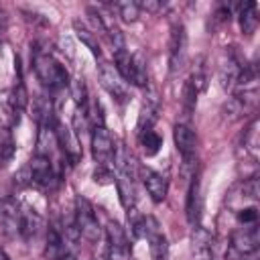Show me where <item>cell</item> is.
Returning <instances> with one entry per match:
<instances>
[{
	"label": "cell",
	"instance_id": "6da1fadb",
	"mask_svg": "<svg viewBox=\"0 0 260 260\" xmlns=\"http://www.w3.org/2000/svg\"><path fill=\"white\" fill-rule=\"evenodd\" d=\"M32 67L37 77L41 79V83L51 89V91H59L63 87L69 85V73L65 69V65H61L51 53L47 51H37L35 59H32Z\"/></svg>",
	"mask_w": 260,
	"mask_h": 260
},
{
	"label": "cell",
	"instance_id": "7a4b0ae2",
	"mask_svg": "<svg viewBox=\"0 0 260 260\" xmlns=\"http://www.w3.org/2000/svg\"><path fill=\"white\" fill-rule=\"evenodd\" d=\"M75 223H77V230L79 234L89 240V242H95L100 240L102 236V228H100V221L95 217V211L91 207V203L83 197V195H77L75 197Z\"/></svg>",
	"mask_w": 260,
	"mask_h": 260
},
{
	"label": "cell",
	"instance_id": "3957f363",
	"mask_svg": "<svg viewBox=\"0 0 260 260\" xmlns=\"http://www.w3.org/2000/svg\"><path fill=\"white\" fill-rule=\"evenodd\" d=\"M91 156L100 167H110L114 160V140L106 124L91 128Z\"/></svg>",
	"mask_w": 260,
	"mask_h": 260
},
{
	"label": "cell",
	"instance_id": "277c9868",
	"mask_svg": "<svg viewBox=\"0 0 260 260\" xmlns=\"http://www.w3.org/2000/svg\"><path fill=\"white\" fill-rule=\"evenodd\" d=\"M28 173H30V183L43 187V189H53L57 183V175L53 169V162L47 154H35L28 162Z\"/></svg>",
	"mask_w": 260,
	"mask_h": 260
},
{
	"label": "cell",
	"instance_id": "5b68a950",
	"mask_svg": "<svg viewBox=\"0 0 260 260\" xmlns=\"http://www.w3.org/2000/svg\"><path fill=\"white\" fill-rule=\"evenodd\" d=\"M100 83H102V87L112 95V100H116L118 104L128 102V87H126V81L120 77V73L116 71L114 65H110V63H102V65H100Z\"/></svg>",
	"mask_w": 260,
	"mask_h": 260
},
{
	"label": "cell",
	"instance_id": "8992f818",
	"mask_svg": "<svg viewBox=\"0 0 260 260\" xmlns=\"http://www.w3.org/2000/svg\"><path fill=\"white\" fill-rule=\"evenodd\" d=\"M106 232H108V256H110V260H130V242L126 238L124 228L116 219H110Z\"/></svg>",
	"mask_w": 260,
	"mask_h": 260
},
{
	"label": "cell",
	"instance_id": "52a82bcc",
	"mask_svg": "<svg viewBox=\"0 0 260 260\" xmlns=\"http://www.w3.org/2000/svg\"><path fill=\"white\" fill-rule=\"evenodd\" d=\"M173 140H175V146L185 160V167L195 169V148H197L195 132L185 124H177L173 128Z\"/></svg>",
	"mask_w": 260,
	"mask_h": 260
},
{
	"label": "cell",
	"instance_id": "ba28073f",
	"mask_svg": "<svg viewBox=\"0 0 260 260\" xmlns=\"http://www.w3.org/2000/svg\"><path fill=\"white\" fill-rule=\"evenodd\" d=\"M144 238L148 240L152 260H169V244L154 217H144Z\"/></svg>",
	"mask_w": 260,
	"mask_h": 260
},
{
	"label": "cell",
	"instance_id": "9c48e42d",
	"mask_svg": "<svg viewBox=\"0 0 260 260\" xmlns=\"http://www.w3.org/2000/svg\"><path fill=\"white\" fill-rule=\"evenodd\" d=\"M20 228V205L12 197L0 199V234L4 238H14Z\"/></svg>",
	"mask_w": 260,
	"mask_h": 260
},
{
	"label": "cell",
	"instance_id": "30bf717a",
	"mask_svg": "<svg viewBox=\"0 0 260 260\" xmlns=\"http://www.w3.org/2000/svg\"><path fill=\"white\" fill-rule=\"evenodd\" d=\"M55 140L61 146L63 156L69 160V165H77L81 158V146H79V140L73 134V130L57 122L55 124Z\"/></svg>",
	"mask_w": 260,
	"mask_h": 260
},
{
	"label": "cell",
	"instance_id": "8fae6325",
	"mask_svg": "<svg viewBox=\"0 0 260 260\" xmlns=\"http://www.w3.org/2000/svg\"><path fill=\"white\" fill-rule=\"evenodd\" d=\"M260 244V234L256 225H248V228H240L232 234V250L240 256H248L254 254L258 250Z\"/></svg>",
	"mask_w": 260,
	"mask_h": 260
},
{
	"label": "cell",
	"instance_id": "7c38bea8",
	"mask_svg": "<svg viewBox=\"0 0 260 260\" xmlns=\"http://www.w3.org/2000/svg\"><path fill=\"white\" fill-rule=\"evenodd\" d=\"M140 177H142V183H144V187H146L150 199H152L154 203H162L165 197H167V191H169L167 179H165L160 173H156V171H152V169H148V167H142V169H140Z\"/></svg>",
	"mask_w": 260,
	"mask_h": 260
},
{
	"label": "cell",
	"instance_id": "4fadbf2b",
	"mask_svg": "<svg viewBox=\"0 0 260 260\" xmlns=\"http://www.w3.org/2000/svg\"><path fill=\"white\" fill-rule=\"evenodd\" d=\"M43 230V217L28 205L20 207V228H18V234L30 242V240H37V236L41 234Z\"/></svg>",
	"mask_w": 260,
	"mask_h": 260
},
{
	"label": "cell",
	"instance_id": "5bb4252c",
	"mask_svg": "<svg viewBox=\"0 0 260 260\" xmlns=\"http://www.w3.org/2000/svg\"><path fill=\"white\" fill-rule=\"evenodd\" d=\"M185 49H187L185 28H183V24H177V26L173 28V35H171V49H169V55H171V71H173V73L183 67V63H185V53H187Z\"/></svg>",
	"mask_w": 260,
	"mask_h": 260
},
{
	"label": "cell",
	"instance_id": "9a60e30c",
	"mask_svg": "<svg viewBox=\"0 0 260 260\" xmlns=\"http://www.w3.org/2000/svg\"><path fill=\"white\" fill-rule=\"evenodd\" d=\"M201 187H199V177H193L191 187L187 191V205H185V213H187V221L197 228L201 221Z\"/></svg>",
	"mask_w": 260,
	"mask_h": 260
},
{
	"label": "cell",
	"instance_id": "2e32d148",
	"mask_svg": "<svg viewBox=\"0 0 260 260\" xmlns=\"http://www.w3.org/2000/svg\"><path fill=\"white\" fill-rule=\"evenodd\" d=\"M45 254H47L49 260H77L75 254L65 246L61 234L55 228H49V232H47V248H45Z\"/></svg>",
	"mask_w": 260,
	"mask_h": 260
},
{
	"label": "cell",
	"instance_id": "e0dca14e",
	"mask_svg": "<svg viewBox=\"0 0 260 260\" xmlns=\"http://www.w3.org/2000/svg\"><path fill=\"white\" fill-rule=\"evenodd\" d=\"M130 83L138 85V87H144L148 83V71H146V59H144V53H134L130 57V73H128V79Z\"/></svg>",
	"mask_w": 260,
	"mask_h": 260
},
{
	"label": "cell",
	"instance_id": "ac0fdd59",
	"mask_svg": "<svg viewBox=\"0 0 260 260\" xmlns=\"http://www.w3.org/2000/svg\"><path fill=\"white\" fill-rule=\"evenodd\" d=\"M114 183L118 187L120 203L124 205V209L134 207V177H132V173H118Z\"/></svg>",
	"mask_w": 260,
	"mask_h": 260
},
{
	"label": "cell",
	"instance_id": "d6986e66",
	"mask_svg": "<svg viewBox=\"0 0 260 260\" xmlns=\"http://www.w3.org/2000/svg\"><path fill=\"white\" fill-rule=\"evenodd\" d=\"M240 67L242 65H238V61L232 55H228V59L221 61V65H219V83H221L223 89H232L236 85L238 75H240Z\"/></svg>",
	"mask_w": 260,
	"mask_h": 260
},
{
	"label": "cell",
	"instance_id": "ffe728a7",
	"mask_svg": "<svg viewBox=\"0 0 260 260\" xmlns=\"http://www.w3.org/2000/svg\"><path fill=\"white\" fill-rule=\"evenodd\" d=\"M8 108H10V114H12V118H14V122L18 124V118H20V114H22V110L26 108V104H28V93H26V89H24V85L22 83H16L14 87H12V91L8 93Z\"/></svg>",
	"mask_w": 260,
	"mask_h": 260
},
{
	"label": "cell",
	"instance_id": "44dd1931",
	"mask_svg": "<svg viewBox=\"0 0 260 260\" xmlns=\"http://www.w3.org/2000/svg\"><path fill=\"white\" fill-rule=\"evenodd\" d=\"M256 10H258V4L256 2H248V4H242L240 6V28L244 35H254L256 28H258V16H256Z\"/></svg>",
	"mask_w": 260,
	"mask_h": 260
},
{
	"label": "cell",
	"instance_id": "7402d4cb",
	"mask_svg": "<svg viewBox=\"0 0 260 260\" xmlns=\"http://www.w3.org/2000/svg\"><path fill=\"white\" fill-rule=\"evenodd\" d=\"M14 152H16V144H14L12 132L8 128H0V169L8 167V162H12Z\"/></svg>",
	"mask_w": 260,
	"mask_h": 260
},
{
	"label": "cell",
	"instance_id": "603a6c76",
	"mask_svg": "<svg viewBox=\"0 0 260 260\" xmlns=\"http://www.w3.org/2000/svg\"><path fill=\"white\" fill-rule=\"evenodd\" d=\"M140 146H142V150H144V154L146 156H154L158 150H160V146H162V138H160V134H156L154 130H144V132H140Z\"/></svg>",
	"mask_w": 260,
	"mask_h": 260
},
{
	"label": "cell",
	"instance_id": "cb8c5ba5",
	"mask_svg": "<svg viewBox=\"0 0 260 260\" xmlns=\"http://www.w3.org/2000/svg\"><path fill=\"white\" fill-rule=\"evenodd\" d=\"M73 26H75V35H77V39L93 53V55H102V49H100V45H98V41H95V37H93V32L87 28V26H83V24H79V20H75L73 22Z\"/></svg>",
	"mask_w": 260,
	"mask_h": 260
},
{
	"label": "cell",
	"instance_id": "d4e9b609",
	"mask_svg": "<svg viewBox=\"0 0 260 260\" xmlns=\"http://www.w3.org/2000/svg\"><path fill=\"white\" fill-rule=\"evenodd\" d=\"M71 85V95H73V102L77 104V108H87V87H85V81L83 79H73L69 81Z\"/></svg>",
	"mask_w": 260,
	"mask_h": 260
},
{
	"label": "cell",
	"instance_id": "484cf974",
	"mask_svg": "<svg viewBox=\"0 0 260 260\" xmlns=\"http://www.w3.org/2000/svg\"><path fill=\"white\" fill-rule=\"evenodd\" d=\"M209 244H211V236L203 230V228H195V234H193V250L197 254H207L209 252Z\"/></svg>",
	"mask_w": 260,
	"mask_h": 260
},
{
	"label": "cell",
	"instance_id": "4316f807",
	"mask_svg": "<svg viewBox=\"0 0 260 260\" xmlns=\"http://www.w3.org/2000/svg\"><path fill=\"white\" fill-rule=\"evenodd\" d=\"M244 146L248 148V152L252 154V158H258V120H254L246 132L244 138Z\"/></svg>",
	"mask_w": 260,
	"mask_h": 260
},
{
	"label": "cell",
	"instance_id": "83f0119b",
	"mask_svg": "<svg viewBox=\"0 0 260 260\" xmlns=\"http://www.w3.org/2000/svg\"><path fill=\"white\" fill-rule=\"evenodd\" d=\"M116 10L122 16V20H126V22H134L140 16V8L136 2H120V4H116Z\"/></svg>",
	"mask_w": 260,
	"mask_h": 260
},
{
	"label": "cell",
	"instance_id": "f1b7e54d",
	"mask_svg": "<svg viewBox=\"0 0 260 260\" xmlns=\"http://www.w3.org/2000/svg\"><path fill=\"white\" fill-rule=\"evenodd\" d=\"M197 95H199L197 87L187 79V81H185V85H183V106H185L187 114H189V112H193V108H195V104H197Z\"/></svg>",
	"mask_w": 260,
	"mask_h": 260
},
{
	"label": "cell",
	"instance_id": "f546056e",
	"mask_svg": "<svg viewBox=\"0 0 260 260\" xmlns=\"http://www.w3.org/2000/svg\"><path fill=\"white\" fill-rule=\"evenodd\" d=\"M73 128L77 132V136L81 138L85 134V130L89 128V116H87V108H77L73 114Z\"/></svg>",
	"mask_w": 260,
	"mask_h": 260
},
{
	"label": "cell",
	"instance_id": "4dcf8cb0",
	"mask_svg": "<svg viewBox=\"0 0 260 260\" xmlns=\"http://www.w3.org/2000/svg\"><path fill=\"white\" fill-rule=\"evenodd\" d=\"M93 181L98 183V185H112L114 181H116V175L112 173V169L110 167H95V171H93Z\"/></svg>",
	"mask_w": 260,
	"mask_h": 260
},
{
	"label": "cell",
	"instance_id": "1f68e13d",
	"mask_svg": "<svg viewBox=\"0 0 260 260\" xmlns=\"http://www.w3.org/2000/svg\"><path fill=\"white\" fill-rule=\"evenodd\" d=\"M238 221L242 225H256L258 221V207L256 205H250V207H244L238 211Z\"/></svg>",
	"mask_w": 260,
	"mask_h": 260
},
{
	"label": "cell",
	"instance_id": "d6a6232c",
	"mask_svg": "<svg viewBox=\"0 0 260 260\" xmlns=\"http://www.w3.org/2000/svg\"><path fill=\"white\" fill-rule=\"evenodd\" d=\"M244 193H246L250 199H258V197H260V185H258V177H250V179L244 183Z\"/></svg>",
	"mask_w": 260,
	"mask_h": 260
},
{
	"label": "cell",
	"instance_id": "836d02e7",
	"mask_svg": "<svg viewBox=\"0 0 260 260\" xmlns=\"http://www.w3.org/2000/svg\"><path fill=\"white\" fill-rule=\"evenodd\" d=\"M136 4H138L140 10H146V12H158V10L162 8V4H160L158 0H140V2H136Z\"/></svg>",
	"mask_w": 260,
	"mask_h": 260
},
{
	"label": "cell",
	"instance_id": "e575fe53",
	"mask_svg": "<svg viewBox=\"0 0 260 260\" xmlns=\"http://www.w3.org/2000/svg\"><path fill=\"white\" fill-rule=\"evenodd\" d=\"M6 28H8V16H6V12L0 8V35H4Z\"/></svg>",
	"mask_w": 260,
	"mask_h": 260
},
{
	"label": "cell",
	"instance_id": "d590c367",
	"mask_svg": "<svg viewBox=\"0 0 260 260\" xmlns=\"http://www.w3.org/2000/svg\"><path fill=\"white\" fill-rule=\"evenodd\" d=\"M0 260H12V258H10V256H8V254H6V252L0 248Z\"/></svg>",
	"mask_w": 260,
	"mask_h": 260
},
{
	"label": "cell",
	"instance_id": "8d00e7d4",
	"mask_svg": "<svg viewBox=\"0 0 260 260\" xmlns=\"http://www.w3.org/2000/svg\"><path fill=\"white\" fill-rule=\"evenodd\" d=\"M207 260H211V258H207Z\"/></svg>",
	"mask_w": 260,
	"mask_h": 260
}]
</instances>
